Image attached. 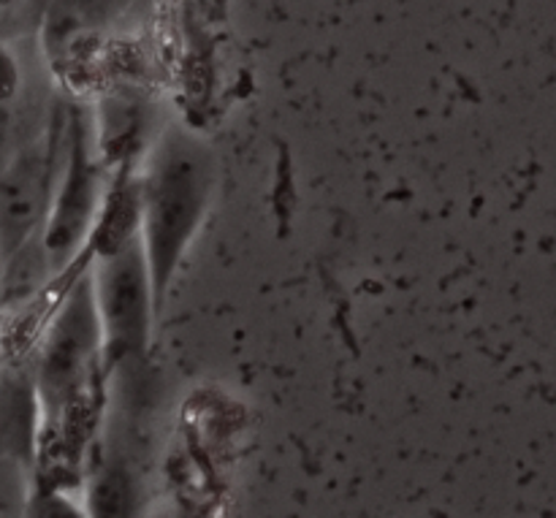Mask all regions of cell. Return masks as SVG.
Wrapping results in <instances>:
<instances>
[{"label": "cell", "instance_id": "1", "mask_svg": "<svg viewBox=\"0 0 556 518\" xmlns=\"http://www.w3.org/2000/svg\"><path fill=\"white\" fill-rule=\"evenodd\" d=\"M212 188L210 161L199 147L172 141L157 157L155 172L141 193L147 266H150L152 296L161 302L172 271L193 239L195 226L206 210Z\"/></svg>", "mask_w": 556, "mask_h": 518}, {"label": "cell", "instance_id": "2", "mask_svg": "<svg viewBox=\"0 0 556 518\" xmlns=\"http://www.w3.org/2000/svg\"><path fill=\"white\" fill-rule=\"evenodd\" d=\"M92 293L109 362H125L144 351L150 331L152 280L139 237L103 258L101 280Z\"/></svg>", "mask_w": 556, "mask_h": 518}, {"label": "cell", "instance_id": "3", "mask_svg": "<svg viewBox=\"0 0 556 518\" xmlns=\"http://www.w3.org/2000/svg\"><path fill=\"white\" fill-rule=\"evenodd\" d=\"M101 318L90 282H81L65 302L49 334L41 358V394L49 407H60L87 372L90 356L101 345Z\"/></svg>", "mask_w": 556, "mask_h": 518}, {"label": "cell", "instance_id": "4", "mask_svg": "<svg viewBox=\"0 0 556 518\" xmlns=\"http://www.w3.org/2000/svg\"><path fill=\"white\" fill-rule=\"evenodd\" d=\"M92 210H96V168L87 157L85 130L74 119L63 182H60L58 195H54L52 215H49L47 233H43V250H47L49 266H63L71 250L85 237L87 226L92 220Z\"/></svg>", "mask_w": 556, "mask_h": 518}, {"label": "cell", "instance_id": "5", "mask_svg": "<svg viewBox=\"0 0 556 518\" xmlns=\"http://www.w3.org/2000/svg\"><path fill=\"white\" fill-rule=\"evenodd\" d=\"M49 166L38 150L11 157L0 172V261L30 242L47 201Z\"/></svg>", "mask_w": 556, "mask_h": 518}, {"label": "cell", "instance_id": "6", "mask_svg": "<svg viewBox=\"0 0 556 518\" xmlns=\"http://www.w3.org/2000/svg\"><path fill=\"white\" fill-rule=\"evenodd\" d=\"M141 223V193L134 185H117L109 193L96 228H92V248L101 253V258L123 250L130 239H136V228Z\"/></svg>", "mask_w": 556, "mask_h": 518}, {"label": "cell", "instance_id": "7", "mask_svg": "<svg viewBox=\"0 0 556 518\" xmlns=\"http://www.w3.org/2000/svg\"><path fill=\"white\" fill-rule=\"evenodd\" d=\"M47 266H49V258L43 244L41 248L30 242L22 244V248L5 261L3 296L9 299V302H14V299H25L27 293L36 291Z\"/></svg>", "mask_w": 556, "mask_h": 518}, {"label": "cell", "instance_id": "8", "mask_svg": "<svg viewBox=\"0 0 556 518\" xmlns=\"http://www.w3.org/2000/svg\"><path fill=\"white\" fill-rule=\"evenodd\" d=\"M130 500V483L125 478V472L109 470L101 481L96 483V492H92V505H96V514L103 516H119L128 510Z\"/></svg>", "mask_w": 556, "mask_h": 518}, {"label": "cell", "instance_id": "9", "mask_svg": "<svg viewBox=\"0 0 556 518\" xmlns=\"http://www.w3.org/2000/svg\"><path fill=\"white\" fill-rule=\"evenodd\" d=\"M9 141H11V119H9V112L0 106V172H3L5 163L11 161V157H9Z\"/></svg>", "mask_w": 556, "mask_h": 518}, {"label": "cell", "instance_id": "10", "mask_svg": "<svg viewBox=\"0 0 556 518\" xmlns=\"http://www.w3.org/2000/svg\"><path fill=\"white\" fill-rule=\"evenodd\" d=\"M16 74H14V65L9 63L3 52H0V98H9L11 96V87H14Z\"/></svg>", "mask_w": 556, "mask_h": 518}]
</instances>
